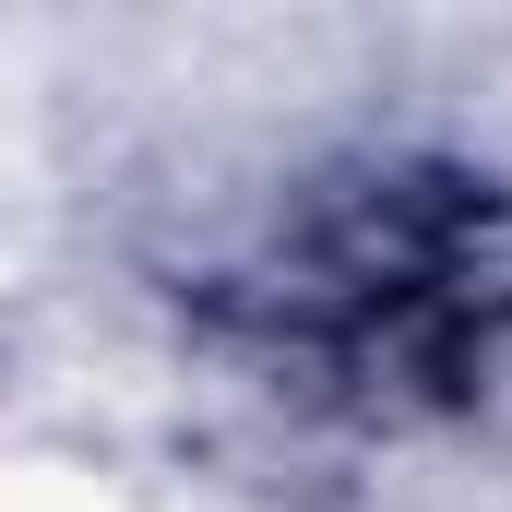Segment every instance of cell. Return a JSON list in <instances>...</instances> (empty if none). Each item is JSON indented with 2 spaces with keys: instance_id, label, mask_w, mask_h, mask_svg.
I'll return each mask as SVG.
<instances>
[{
  "instance_id": "6da1fadb",
  "label": "cell",
  "mask_w": 512,
  "mask_h": 512,
  "mask_svg": "<svg viewBox=\"0 0 512 512\" xmlns=\"http://www.w3.org/2000/svg\"><path fill=\"white\" fill-rule=\"evenodd\" d=\"M203 310L346 417L465 405L512 358V191L465 167H358L286 203Z\"/></svg>"
}]
</instances>
